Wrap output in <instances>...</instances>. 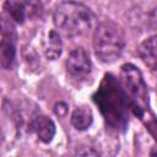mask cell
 I'll use <instances>...</instances> for the list:
<instances>
[{
  "instance_id": "6da1fadb",
  "label": "cell",
  "mask_w": 157,
  "mask_h": 157,
  "mask_svg": "<svg viewBox=\"0 0 157 157\" xmlns=\"http://www.w3.org/2000/svg\"><path fill=\"white\" fill-rule=\"evenodd\" d=\"M92 101L99 109L107 128L117 132H125L129 126L130 103L119 78L108 72L103 76Z\"/></svg>"
},
{
  "instance_id": "7a4b0ae2",
  "label": "cell",
  "mask_w": 157,
  "mask_h": 157,
  "mask_svg": "<svg viewBox=\"0 0 157 157\" xmlns=\"http://www.w3.org/2000/svg\"><path fill=\"white\" fill-rule=\"evenodd\" d=\"M53 22L61 33L74 38L90 33L97 22V17L87 5L66 0L55 7Z\"/></svg>"
},
{
  "instance_id": "3957f363",
  "label": "cell",
  "mask_w": 157,
  "mask_h": 157,
  "mask_svg": "<svg viewBox=\"0 0 157 157\" xmlns=\"http://www.w3.org/2000/svg\"><path fill=\"white\" fill-rule=\"evenodd\" d=\"M92 44L98 60L104 64H112L117 61L124 52V31L117 22L104 20L94 27Z\"/></svg>"
},
{
  "instance_id": "277c9868",
  "label": "cell",
  "mask_w": 157,
  "mask_h": 157,
  "mask_svg": "<svg viewBox=\"0 0 157 157\" xmlns=\"http://www.w3.org/2000/svg\"><path fill=\"white\" fill-rule=\"evenodd\" d=\"M119 80L129 99L132 114L142 120L151 113L148 88L144 80L142 72L134 64L126 63L120 67Z\"/></svg>"
},
{
  "instance_id": "5b68a950",
  "label": "cell",
  "mask_w": 157,
  "mask_h": 157,
  "mask_svg": "<svg viewBox=\"0 0 157 157\" xmlns=\"http://www.w3.org/2000/svg\"><path fill=\"white\" fill-rule=\"evenodd\" d=\"M65 69L71 80L78 83L86 81L92 74V61L87 50L82 47L72 49L65 60Z\"/></svg>"
},
{
  "instance_id": "8992f818",
  "label": "cell",
  "mask_w": 157,
  "mask_h": 157,
  "mask_svg": "<svg viewBox=\"0 0 157 157\" xmlns=\"http://www.w3.org/2000/svg\"><path fill=\"white\" fill-rule=\"evenodd\" d=\"M16 40L17 36L11 23L5 18L1 22V42H0V59L1 66L5 70H11L16 63Z\"/></svg>"
},
{
  "instance_id": "52a82bcc",
  "label": "cell",
  "mask_w": 157,
  "mask_h": 157,
  "mask_svg": "<svg viewBox=\"0 0 157 157\" xmlns=\"http://www.w3.org/2000/svg\"><path fill=\"white\" fill-rule=\"evenodd\" d=\"M28 131L34 134L37 139L43 144H50L55 136L56 128L49 117L37 113L31 118L28 123Z\"/></svg>"
},
{
  "instance_id": "ba28073f",
  "label": "cell",
  "mask_w": 157,
  "mask_h": 157,
  "mask_svg": "<svg viewBox=\"0 0 157 157\" xmlns=\"http://www.w3.org/2000/svg\"><path fill=\"white\" fill-rule=\"evenodd\" d=\"M137 54L146 66L157 70V36H150L137 48Z\"/></svg>"
},
{
  "instance_id": "9c48e42d",
  "label": "cell",
  "mask_w": 157,
  "mask_h": 157,
  "mask_svg": "<svg viewBox=\"0 0 157 157\" xmlns=\"http://www.w3.org/2000/svg\"><path fill=\"white\" fill-rule=\"evenodd\" d=\"M93 123V113L90 107L82 104L74 109L71 114V124L78 131H86Z\"/></svg>"
},
{
  "instance_id": "30bf717a",
  "label": "cell",
  "mask_w": 157,
  "mask_h": 157,
  "mask_svg": "<svg viewBox=\"0 0 157 157\" xmlns=\"http://www.w3.org/2000/svg\"><path fill=\"white\" fill-rule=\"evenodd\" d=\"M4 10L9 15V17L17 25H23L27 20L23 0H5Z\"/></svg>"
},
{
  "instance_id": "8fae6325",
  "label": "cell",
  "mask_w": 157,
  "mask_h": 157,
  "mask_svg": "<svg viewBox=\"0 0 157 157\" xmlns=\"http://www.w3.org/2000/svg\"><path fill=\"white\" fill-rule=\"evenodd\" d=\"M63 52V42L60 34L55 29H50L47 36V44L44 53L48 60H56Z\"/></svg>"
},
{
  "instance_id": "7c38bea8",
  "label": "cell",
  "mask_w": 157,
  "mask_h": 157,
  "mask_svg": "<svg viewBox=\"0 0 157 157\" xmlns=\"http://www.w3.org/2000/svg\"><path fill=\"white\" fill-rule=\"evenodd\" d=\"M25 7H26V13H27V20H34V18H40L43 16V4L40 0H23Z\"/></svg>"
},
{
  "instance_id": "4fadbf2b",
  "label": "cell",
  "mask_w": 157,
  "mask_h": 157,
  "mask_svg": "<svg viewBox=\"0 0 157 157\" xmlns=\"http://www.w3.org/2000/svg\"><path fill=\"white\" fill-rule=\"evenodd\" d=\"M142 121L146 125V129L148 130V132L153 136V139L157 141V117L151 112L148 115H146Z\"/></svg>"
},
{
  "instance_id": "5bb4252c",
  "label": "cell",
  "mask_w": 157,
  "mask_h": 157,
  "mask_svg": "<svg viewBox=\"0 0 157 157\" xmlns=\"http://www.w3.org/2000/svg\"><path fill=\"white\" fill-rule=\"evenodd\" d=\"M67 110H69V105H67L65 102H63V101H59V102H56V103L54 104V113H55L59 118L66 117Z\"/></svg>"
},
{
  "instance_id": "9a60e30c",
  "label": "cell",
  "mask_w": 157,
  "mask_h": 157,
  "mask_svg": "<svg viewBox=\"0 0 157 157\" xmlns=\"http://www.w3.org/2000/svg\"><path fill=\"white\" fill-rule=\"evenodd\" d=\"M76 155H80V156H98L101 153L98 151H94L92 147H90L88 150H80V151H77Z\"/></svg>"
}]
</instances>
